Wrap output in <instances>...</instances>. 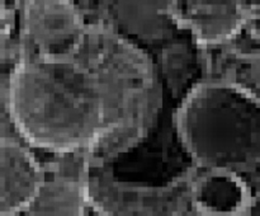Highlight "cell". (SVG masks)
<instances>
[{"label": "cell", "mask_w": 260, "mask_h": 216, "mask_svg": "<svg viewBox=\"0 0 260 216\" xmlns=\"http://www.w3.org/2000/svg\"><path fill=\"white\" fill-rule=\"evenodd\" d=\"M4 79V106L17 131L63 154L139 129L154 85L147 56L104 27L89 28L73 57L20 55Z\"/></svg>", "instance_id": "cell-1"}, {"label": "cell", "mask_w": 260, "mask_h": 216, "mask_svg": "<svg viewBox=\"0 0 260 216\" xmlns=\"http://www.w3.org/2000/svg\"><path fill=\"white\" fill-rule=\"evenodd\" d=\"M175 124L188 152L210 170L238 174L260 162V97L241 83L215 79L196 85Z\"/></svg>", "instance_id": "cell-2"}, {"label": "cell", "mask_w": 260, "mask_h": 216, "mask_svg": "<svg viewBox=\"0 0 260 216\" xmlns=\"http://www.w3.org/2000/svg\"><path fill=\"white\" fill-rule=\"evenodd\" d=\"M88 30L73 0H23L20 55L50 60L73 57Z\"/></svg>", "instance_id": "cell-3"}, {"label": "cell", "mask_w": 260, "mask_h": 216, "mask_svg": "<svg viewBox=\"0 0 260 216\" xmlns=\"http://www.w3.org/2000/svg\"><path fill=\"white\" fill-rule=\"evenodd\" d=\"M169 15L202 45L235 37L250 17L246 0H170Z\"/></svg>", "instance_id": "cell-4"}, {"label": "cell", "mask_w": 260, "mask_h": 216, "mask_svg": "<svg viewBox=\"0 0 260 216\" xmlns=\"http://www.w3.org/2000/svg\"><path fill=\"white\" fill-rule=\"evenodd\" d=\"M0 210L2 216L25 211L45 182L46 173L25 147L3 135L0 146Z\"/></svg>", "instance_id": "cell-5"}, {"label": "cell", "mask_w": 260, "mask_h": 216, "mask_svg": "<svg viewBox=\"0 0 260 216\" xmlns=\"http://www.w3.org/2000/svg\"><path fill=\"white\" fill-rule=\"evenodd\" d=\"M193 201L203 216H245L251 197L236 173L210 170L193 188Z\"/></svg>", "instance_id": "cell-6"}, {"label": "cell", "mask_w": 260, "mask_h": 216, "mask_svg": "<svg viewBox=\"0 0 260 216\" xmlns=\"http://www.w3.org/2000/svg\"><path fill=\"white\" fill-rule=\"evenodd\" d=\"M84 174L56 173L41 186L32 202L25 208L27 216H83L86 190Z\"/></svg>", "instance_id": "cell-7"}, {"label": "cell", "mask_w": 260, "mask_h": 216, "mask_svg": "<svg viewBox=\"0 0 260 216\" xmlns=\"http://www.w3.org/2000/svg\"><path fill=\"white\" fill-rule=\"evenodd\" d=\"M245 216H260V195L251 198L250 203L248 206Z\"/></svg>", "instance_id": "cell-8"}, {"label": "cell", "mask_w": 260, "mask_h": 216, "mask_svg": "<svg viewBox=\"0 0 260 216\" xmlns=\"http://www.w3.org/2000/svg\"><path fill=\"white\" fill-rule=\"evenodd\" d=\"M73 2H75V0H73Z\"/></svg>", "instance_id": "cell-9"}]
</instances>
